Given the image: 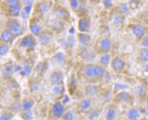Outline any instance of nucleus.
Wrapping results in <instances>:
<instances>
[{
	"mask_svg": "<svg viewBox=\"0 0 148 120\" xmlns=\"http://www.w3.org/2000/svg\"><path fill=\"white\" fill-rule=\"evenodd\" d=\"M14 71V64L12 63H8L6 65H5L3 70V75L5 77H12V73Z\"/></svg>",
	"mask_w": 148,
	"mask_h": 120,
	"instance_id": "20",
	"label": "nucleus"
},
{
	"mask_svg": "<svg viewBox=\"0 0 148 120\" xmlns=\"http://www.w3.org/2000/svg\"><path fill=\"white\" fill-rule=\"evenodd\" d=\"M34 3V1H28V0H25V1H22L21 4L23 5H33Z\"/></svg>",
	"mask_w": 148,
	"mask_h": 120,
	"instance_id": "48",
	"label": "nucleus"
},
{
	"mask_svg": "<svg viewBox=\"0 0 148 120\" xmlns=\"http://www.w3.org/2000/svg\"><path fill=\"white\" fill-rule=\"evenodd\" d=\"M66 60V55L64 53L59 52L56 53L53 58V62L57 64H60L64 62Z\"/></svg>",
	"mask_w": 148,
	"mask_h": 120,
	"instance_id": "25",
	"label": "nucleus"
},
{
	"mask_svg": "<svg viewBox=\"0 0 148 120\" xmlns=\"http://www.w3.org/2000/svg\"><path fill=\"white\" fill-rule=\"evenodd\" d=\"M139 58L143 62L148 63V48H143L140 51Z\"/></svg>",
	"mask_w": 148,
	"mask_h": 120,
	"instance_id": "31",
	"label": "nucleus"
},
{
	"mask_svg": "<svg viewBox=\"0 0 148 120\" xmlns=\"http://www.w3.org/2000/svg\"><path fill=\"white\" fill-rule=\"evenodd\" d=\"M69 32H70V33H71V34H73L75 33V28H74V27H71V29H69Z\"/></svg>",
	"mask_w": 148,
	"mask_h": 120,
	"instance_id": "53",
	"label": "nucleus"
},
{
	"mask_svg": "<svg viewBox=\"0 0 148 120\" xmlns=\"http://www.w3.org/2000/svg\"><path fill=\"white\" fill-rule=\"evenodd\" d=\"M141 116L139 110L136 108H130L127 113V117L129 120H137Z\"/></svg>",
	"mask_w": 148,
	"mask_h": 120,
	"instance_id": "16",
	"label": "nucleus"
},
{
	"mask_svg": "<svg viewBox=\"0 0 148 120\" xmlns=\"http://www.w3.org/2000/svg\"><path fill=\"white\" fill-rule=\"evenodd\" d=\"M74 117H75L74 113L71 110H69V111L65 112L63 117H62V119L63 120H73Z\"/></svg>",
	"mask_w": 148,
	"mask_h": 120,
	"instance_id": "38",
	"label": "nucleus"
},
{
	"mask_svg": "<svg viewBox=\"0 0 148 120\" xmlns=\"http://www.w3.org/2000/svg\"><path fill=\"white\" fill-rule=\"evenodd\" d=\"M147 92V87L145 85L140 84L136 87V93L138 96H143Z\"/></svg>",
	"mask_w": 148,
	"mask_h": 120,
	"instance_id": "36",
	"label": "nucleus"
},
{
	"mask_svg": "<svg viewBox=\"0 0 148 120\" xmlns=\"http://www.w3.org/2000/svg\"><path fill=\"white\" fill-rule=\"evenodd\" d=\"M117 115L116 108L114 106H111L106 113V120H114Z\"/></svg>",
	"mask_w": 148,
	"mask_h": 120,
	"instance_id": "24",
	"label": "nucleus"
},
{
	"mask_svg": "<svg viewBox=\"0 0 148 120\" xmlns=\"http://www.w3.org/2000/svg\"><path fill=\"white\" fill-rule=\"evenodd\" d=\"M130 99V93L126 91H121V92L118 93V94L116 95V100L117 102H119L125 103V102H128Z\"/></svg>",
	"mask_w": 148,
	"mask_h": 120,
	"instance_id": "15",
	"label": "nucleus"
},
{
	"mask_svg": "<svg viewBox=\"0 0 148 120\" xmlns=\"http://www.w3.org/2000/svg\"><path fill=\"white\" fill-rule=\"evenodd\" d=\"M141 45L143 48H148V35H146L144 36L143 38L141 39Z\"/></svg>",
	"mask_w": 148,
	"mask_h": 120,
	"instance_id": "43",
	"label": "nucleus"
},
{
	"mask_svg": "<svg viewBox=\"0 0 148 120\" xmlns=\"http://www.w3.org/2000/svg\"><path fill=\"white\" fill-rule=\"evenodd\" d=\"M22 12V8L21 5H12V6H9L8 12L9 15L12 16V18H16L21 15Z\"/></svg>",
	"mask_w": 148,
	"mask_h": 120,
	"instance_id": "13",
	"label": "nucleus"
},
{
	"mask_svg": "<svg viewBox=\"0 0 148 120\" xmlns=\"http://www.w3.org/2000/svg\"><path fill=\"white\" fill-rule=\"evenodd\" d=\"M111 61L112 59L111 55H110L109 53H104V54L100 57L99 62L100 64L102 66V67H107V66H109V64H111Z\"/></svg>",
	"mask_w": 148,
	"mask_h": 120,
	"instance_id": "17",
	"label": "nucleus"
},
{
	"mask_svg": "<svg viewBox=\"0 0 148 120\" xmlns=\"http://www.w3.org/2000/svg\"><path fill=\"white\" fill-rule=\"evenodd\" d=\"M69 101H70V97L67 96V95H66V96H64V98L63 100V102H62V103L64 104H67L68 102H69Z\"/></svg>",
	"mask_w": 148,
	"mask_h": 120,
	"instance_id": "49",
	"label": "nucleus"
},
{
	"mask_svg": "<svg viewBox=\"0 0 148 120\" xmlns=\"http://www.w3.org/2000/svg\"><path fill=\"white\" fill-rule=\"evenodd\" d=\"M99 115V112L97 110H90V113H89V117L90 119H94V118L96 117Z\"/></svg>",
	"mask_w": 148,
	"mask_h": 120,
	"instance_id": "45",
	"label": "nucleus"
},
{
	"mask_svg": "<svg viewBox=\"0 0 148 120\" xmlns=\"http://www.w3.org/2000/svg\"><path fill=\"white\" fill-rule=\"evenodd\" d=\"M105 75V69L102 66H96L95 75L97 78H102Z\"/></svg>",
	"mask_w": 148,
	"mask_h": 120,
	"instance_id": "33",
	"label": "nucleus"
},
{
	"mask_svg": "<svg viewBox=\"0 0 148 120\" xmlns=\"http://www.w3.org/2000/svg\"><path fill=\"white\" fill-rule=\"evenodd\" d=\"M77 37L79 42L82 44H88L91 39L90 36L86 33H79Z\"/></svg>",
	"mask_w": 148,
	"mask_h": 120,
	"instance_id": "30",
	"label": "nucleus"
},
{
	"mask_svg": "<svg viewBox=\"0 0 148 120\" xmlns=\"http://www.w3.org/2000/svg\"><path fill=\"white\" fill-rule=\"evenodd\" d=\"M50 27L55 31H61L64 27V24L61 20L55 18L50 21Z\"/></svg>",
	"mask_w": 148,
	"mask_h": 120,
	"instance_id": "18",
	"label": "nucleus"
},
{
	"mask_svg": "<svg viewBox=\"0 0 148 120\" xmlns=\"http://www.w3.org/2000/svg\"><path fill=\"white\" fill-rule=\"evenodd\" d=\"M51 8V1H40L38 4V9L42 14H47Z\"/></svg>",
	"mask_w": 148,
	"mask_h": 120,
	"instance_id": "12",
	"label": "nucleus"
},
{
	"mask_svg": "<svg viewBox=\"0 0 148 120\" xmlns=\"http://www.w3.org/2000/svg\"><path fill=\"white\" fill-rule=\"evenodd\" d=\"M144 72L148 74V63H146L145 67H144Z\"/></svg>",
	"mask_w": 148,
	"mask_h": 120,
	"instance_id": "52",
	"label": "nucleus"
},
{
	"mask_svg": "<svg viewBox=\"0 0 148 120\" xmlns=\"http://www.w3.org/2000/svg\"><path fill=\"white\" fill-rule=\"evenodd\" d=\"M11 118H12V115L6 111L2 112L0 116V120H10Z\"/></svg>",
	"mask_w": 148,
	"mask_h": 120,
	"instance_id": "39",
	"label": "nucleus"
},
{
	"mask_svg": "<svg viewBox=\"0 0 148 120\" xmlns=\"http://www.w3.org/2000/svg\"><path fill=\"white\" fill-rule=\"evenodd\" d=\"M53 12L55 18L58 19L59 20H64L67 18V10L64 8L60 6V5H58V6L54 8Z\"/></svg>",
	"mask_w": 148,
	"mask_h": 120,
	"instance_id": "9",
	"label": "nucleus"
},
{
	"mask_svg": "<svg viewBox=\"0 0 148 120\" xmlns=\"http://www.w3.org/2000/svg\"><path fill=\"white\" fill-rule=\"evenodd\" d=\"M38 40L40 44L42 45H47L50 43L51 38V36L47 33H42L39 36H38Z\"/></svg>",
	"mask_w": 148,
	"mask_h": 120,
	"instance_id": "21",
	"label": "nucleus"
},
{
	"mask_svg": "<svg viewBox=\"0 0 148 120\" xmlns=\"http://www.w3.org/2000/svg\"><path fill=\"white\" fill-rule=\"evenodd\" d=\"M23 68V66L19 64H14V72H21Z\"/></svg>",
	"mask_w": 148,
	"mask_h": 120,
	"instance_id": "47",
	"label": "nucleus"
},
{
	"mask_svg": "<svg viewBox=\"0 0 148 120\" xmlns=\"http://www.w3.org/2000/svg\"><path fill=\"white\" fill-rule=\"evenodd\" d=\"M95 69H96V65H94L92 64H89L85 66L84 68H83V72L88 77L94 79V78L96 77Z\"/></svg>",
	"mask_w": 148,
	"mask_h": 120,
	"instance_id": "14",
	"label": "nucleus"
},
{
	"mask_svg": "<svg viewBox=\"0 0 148 120\" xmlns=\"http://www.w3.org/2000/svg\"><path fill=\"white\" fill-rule=\"evenodd\" d=\"M8 5L9 6H12V5H16L21 4V1H18V0H7L5 1Z\"/></svg>",
	"mask_w": 148,
	"mask_h": 120,
	"instance_id": "41",
	"label": "nucleus"
},
{
	"mask_svg": "<svg viewBox=\"0 0 148 120\" xmlns=\"http://www.w3.org/2000/svg\"><path fill=\"white\" fill-rule=\"evenodd\" d=\"M32 7H33V5H23V8L22 9L21 12V16L24 19H27L28 16H29V14H31L32 10Z\"/></svg>",
	"mask_w": 148,
	"mask_h": 120,
	"instance_id": "28",
	"label": "nucleus"
},
{
	"mask_svg": "<svg viewBox=\"0 0 148 120\" xmlns=\"http://www.w3.org/2000/svg\"><path fill=\"white\" fill-rule=\"evenodd\" d=\"M52 113L53 115L56 118L60 119L62 118L63 115L65 113V107H64V104L62 102H57L53 104L52 106Z\"/></svg>",
	"mask_w": 148,
	"mask_h": 120,
	"instance_id": "2",
	"label": "nucleus"
},
{
	"mask_svg": "<svg viewBox=\"0 0 148 120\" xmlns=\"http://www.w3.org/2000/svg\"><path fill=\"white\" fill-rule=\"evenodd\" d=\"M147 35H148V33H147Z\"/></svg>",
	"mask_w": 148,
	"mask_h": 120,
	"instance_id": "56",
	"label": "nucleus"
},
{
	"mask_svg": "<svg viewBox=\"0 0 148 120\" xmlns=\"http://www.w3.org/2000/svg\"><path fill=\"white\" fill-rule=\"evenodd\" d=\"M147 10H148V2H147Z\"/></svg>",
	"mask_w": 148,
	"mask_h": 120,
	"instance_id": "55",
	"label": "nucleus"
},
{
	"mask_svg": "<svg viewBox=\"0 0 148 120\" xmlns=\"http://www.w3.org/2000/svg\"><path fill=\"white\" fill-rule=\"evenodd\" d=\"M9 51V46L7 44L1 43L0 46V54L1 56H4L8 53Z\"/></svg>",
	"mask_w": 148,
	"mask_h": 120,
	"instance_id": "37",
	"label": "nucleus"
},
{
	"mask_svg": "<svg viewBox=\"0 0 148 120\" xmlns=\"http://www.w3.org/2000/svg\"><path fill=\"white\" fill-rule=\"evenodd\" d=\"M132 33L137 39H142L146 35V28L141 24L134 25L131 28Z\"/></svg>",
	"mask_w": 148,
	"mask_h": 120,
	"instance_id": "6",
	"label": "nucleus"
},
{
	"mask_svg": "<svg viewBox=\"0 0 148 120\" xmlns=\"http://www.w3.org/2000/svg\"><path fill=\"white\" fill-rule=\"evenodd\" d=\"M14 38V36L13 34L9 31L8 29H4L1 33V40L3 43L8 44L11 43Z\"/></svg>",
	"mask_w": 148,
	"mask_h": 120,
	"instance_id": "11",
	"label": "nucleus"
},
{
	"mask_svg": "<svg viewBox=\"0 0 148 120\" xmlns=\"http://www.w3.org/2000/svg\"><path fill=\"white\" fill-rule=\"evenodd\" d=\"M92 106V101L90 99H84L79 104V108H80L81 110L83 112L88 111L90 110V108Z\"/></svg>",
	"mask_w": 148,
	"mask_h": 120,
	"instance_id": "22",
	"label": "nucleus"
},
{
	"mask_svg": "<svg viewBox=\"0 0 148 120\" xmlns=\"http://www.w3.org/2000/svg\"><path fill=\"white\" fill-rule=\"evenodd\" d=\"M38 85L36 84V83H34V84H32L31 85V87H30V89H31L32 91H35L38 89Z\"/></svg>",
	"mask_w": 148,
	"mask_h": 120,
	"instance_id": "51",
	"label": "nucleus"
},
{
	"mask_svg": "<svg viewBox=\"0 0 148 120\" xmlns=\"http://www.w3.org/2000/svg\"><path fill=\"white\" fill-rule=\"evenodd\" d=\"M53 92L56 96H61L64 94V86L63 84L58 85L54 86L53 89Z\"/></svg>",
	"mask_w": 148,
	"mask_h": 120,
	"instance_id": "34",
	"label": "nucleus"
},
{
	"mask_svg": "<svg viewBox=\"0 0 148 120\" xmlns=\"http://www.w3.org/2000/svg\"><path fill=\"white\" fill-rule=\"evenodd\" d=\"M63 79L64 75L61 71H54L51 74L50 77H49V82L52 85H56L63 84Z\"/></svg>",
	"mask_w": 148,
	"mask_h": 120,
	"instance_id": "4",
	"label": "nucleus"
},
{
	"mask_svg": "<svg viewBox=\"0 0 148 120\" xmlns=\"http://www.w3.org/2000/svg\"><path fill=\"white\" fill-rule=\"evenodd\" d=\"M70 5L73 10H77V9H79L80 6V1H77V0H72L70 1Z\"/></svg>",
	"mask_w": 148,
	"mask_h": 120,
	"instance_id": "40",
	"label": "nucleus"
},
{
	"mask_svg": "<svg viewBox=\"0 0 148 120\" xmlns=\"http://www.w3.org/2000/svg\"><path fill=\"white\" fill-rule=\"evenodd\" d=\"M147 108H141V110H139V111L141 113V115H145L147 113Z\"/></svg>",
	"mask_w": 148,
	"mask_h": 120,
	"instance_id": "50",
	"label": "nucleus"
},
{
	"mask_svg": "<svg viewBox=\"0 0 148 120\" xmlns=\"http://www.w3.org/2000/svg\"><path fill=\"white\" fill-rule=\"evenodd\" d=\"M34 102L28 98L24 99L22 102L23 110H30L33 107Z\"/></svg>",
	"mask_w": 148,
	"mask_h": 120,
	"instance_id": "29",
	"label": "nucleus"
},
{
	"mask_svg": "<svg viewBox=\"0 0 148 120\" xmlns=\"http://www.w3.org/2000/svg\"><path fill=\"white\" fill-rule=\"evenodd\" d=\"M90 29V21L87 17H81L78 21V29L81 33H86Z\"/></svg>",
	"mask_w": 148,
	"mask_h": 120,
	"instance_id": "8",
	"label": "nucleus"
},
{
	"mask_svg": "<svg viewBox=\"0 0 148 120\" xmlns=\"http://www.w3.org/2000/svg\"><path fill=\"white\" fill-rule=\"evenodd\" d=\"M122 21V14L121 13L116 12L115 14H113L112 17V23L115 27L119 26L121 23Z\"/></svg>",
	"mask_w": 148,
	"mask_h": 120,
	"instance_id": "27",
	"label": "nucleus"
},
{
	"mask_svg": "<svg viewBox=\"0 0 148 120\" xmlns=\"http://www.w3.org/2000/svg\"><path fill=\"white\" fill-rule=\"evenodd\" d=\"M12 108H13V110H14V111H16V112L18 111V110H21V108H23L22 104H21V103L20 104L19 103L14 104V105H13Z\"/></svg>",
	"mask_w": 148,
	"mask_h": 120,
	"instance_id": "46",
	"label": "nucleus"
},
{
	"mask_svg": "<svg viewBox=\"0 0 148 120\" xmlns=\"http://www.w3.org/2000/svg\"><path fill=\"white\" fill-rule=\"evenodd\" d=\"M102 4L104 5V6L107 9L111 8L113 6V1H109V0H105V1H102Z\"/></svg>",
	"mask_w": 148,
	"mask_h": 120,
	"instance_id": "44",
	"label": "nucleus"
},
{
	"mask_svg": "<svg viewBox=\"0 0 148 120\" xmlns=\"http://www.w3.org/2000/svg\"><path fill=\"white\" fill-rule=\"evenodd\" d=\"M146 106H147V108L148 109V98L146 100Z\"/></svg>",
	"mask_w": 148,
	"mask_h": 120,
	"instance_id": "54",
	"label": "nucleus"
},
{
	"mask_svg": "<svg viewBox=\"0 0 148 120\" xmlns=\"http://www.w3.org/2000/svg\"><path fill=\"white\" fill-rule=\"evenodd\" d=\"M7 29L13 34L14 38H16L21 35L23 28L18 20L15 18H10L7 21Z\"/></svg>",
	"mask_w": 148,
	"mask_h": 120,
	"instance_id": "1",
	"label": "nucleus"
},
{
	"mask_svg": "<svg viewBox=\"0 0 148 120\" xmlns=\"http://www.w3.org/2000/svg\"><path fill=\"white\" fill-rule=\"evenodd\" d=\"M140 1H136V0H132V1H128L129 5H130V9H135L136 8L138 7Z\"/></svg>",
	"mask_w": 148,
	"mask_h": 120,
	"instance_id": "42",
	"label": "nucleus"
},
{
	"mask_svg": "<svg viewBox=\"0 0 148 120\" xmlns=\"http://www.w3.org/2000/svg\"><path fill=\"white\" fill-rule=\"evenodd\" d=\"M20 45L25 49H33L36 45V42L33 35L27 34L21 39L20 42Z\"/></svg>",
	"mask_w": 148,
	"mask_h": 120,
	"instance_id": "3",
	"label": "nucleus"
},
{
	"mask_svg": "<svg viewBox=\"0 0 148 120\" xmlns=\"http://www.w3.org/2000/svg\"><path fill=\"white\" fill-rule=\"evenodd\" d=\"M119 12L122 15H126L130 12V8L128 2H121L119 5Z\"/></svg>",
	"mask_w": 148,
	"mask_h": 120,
	"instance_id": "23",
	"label": "nucleus"
},
{
	"mask_svg": "<svg viewBox=\"0 0 148 120\" xmlns=\"http://www.w3.org/2000/svg\"><path fill=\"white\" fill-rule=\"evenodd\" d=\"M111 66L112 69L114 70L115 72L118 73V72H121L126 67V62L122 59L116 57V58H113L112 60Z\"/></svg>",
	"mask_w": 148,
	"mask_h": 120,
	"instance_id": "5",
	"label": "nucleus"
},
{
	"mask_svg": "<svg viewBox=\"0 0 148 120\" xmlns=\"http://www.w3.org/2000/svg\"><path fill=\"white\" fill-rule=\"evenodd\" d=\"M114 91L115 93H118L121 92V91H126V89L128 88V85L124 84V83H115L114 85Z\"/></svg>",
	"mask_w": 148,
	"mask_h": 120,
	"instance_id": "32",
	"label": "nucleus"
},
{
	"mask_svg": "<svg viewBox=\"0 0 148 120\" xmlns=\"http://www.w3.org/2000/svg\"><path fill=\"white\" fill-rule=\"evenodd\" d=\"M32 72V67L30 64L27 62H25L23 64V68L19 74L22 77H27L29 76Z\"/></svg>",
	"mask_w": 148,
	"mask_h": 120,
	"instance_id": "19",
	"label": "nucleus"
},
{
	"mask_svg": "<svg viewBox=\"0 0 148 120\" xmlns=\"http://www.w3.org/2000/svg\"><path fill=\"white\" fill-rule=\"evenodd\" d=\"M21 117L23 120H32L33 119V113L30 110H23L21 113Z\"/></svg>",
	"mask_w": 148,
	"mask_h": 120,
	"instance_id": "35",
	"label": "nucleus"
},
{
	"mask_svg": "<svg viewBox=\"0 0 148 120\" xmlns=\"http://www.w3.org/2000/svg\"><path fill=\"white\" fill-rule=\"evenodd\" d=\"M29 30L31 34L35 36H39L42 34V27L36 20H32L29 23Z\"/></svg>",
	"mask_w": 148,
	"mask_h": 120,
	"instance_id": "7",
	"label": "nucleus"
},
{
	"mask_svg": "<svg viewBox=\"0 0 148 120\" xmlns=\"http://www.w3.org/2000/svg\"><path fill=\"white\" fill-rule=\"evenodd\" d=\"M112 43L109 38H103L100 42V49L104 53H108L111 51Z\"/></svg>",
	"mask_w": 148,
	"mask_h": 120,
	"instance_id": "10",
	"label": "nucleus"
},
{
	"mask_svg": "<svg viewBox=\"0 0 148 120\" xmlns=\"http://www.w3.org/2000/svg\"><path fill=\"white\" fill-rule=\"evenodd\" d=\"M98 88L94 85H89L86 87V94L89 96H94L98 94Z\"/></svg>",
	"mask_w": 148,
	"mask_h": 120,
	"instance_id": "26",
	"label": "nucleus"
}]
</instances>
